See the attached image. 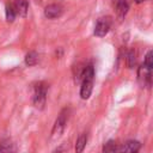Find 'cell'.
<instances>
[{
    "instance_id": "cell-11",
    "label": "cell",
    "mask_w": 153,
    "mask_h": 153,
    "mask_svg": "<svg viewBox=\"0 0 153 153\" xmlns=\"http://www.w3.org/2000/svg\"><path fill=\"white\" fill-rule=\"evenodd\" d=\"M86 142H87V135L84 133L76 140V143H75V153H82V151H84V148L86 146Z\"/></svg>"
},
{
    "instance_id": "cell-1",
    "label": "cell",
    "mask_w": 153,
    "mask_h": 153,
    "mask_svg": "<svg viewBox=\"0 0 153 153\" xmlns=\"http://www.w3.org/2000/svg\"><path fill=\"white\" fill-rule=\"evenodd\" d=\"M93 79H94V68L92 65H87L86 67L82 68V72L79 78V80H81L80 97L82 99L90 98L93 88Z\"/></svg>"
},
{
    "instance_id": "cell-15",
    "label": "cell",
    "mask_w": 153,
    "mask_h": 153,
    "mask_svg": "<svg viewBox=\"0 0 153 153\" xmlns=\"http://www.w3.org/2000/svg\"><path fill=\"white\" fill-rule=\"evenodd\" d=\"M116 149H117V146L114 140L106 141L103 146V153H116Z\"/></svg>"
},
{
    "instance_id": "cell-9",
    "label": "cell",
    "mask_w": 153,
    "mask_h": 153,
    "mask_svg": "<svg viewBox=\"0 0 153 153\" xmlns=\"http://www.w3.org/2000/svg\"><path fill=\"white\" fill-rule=\"evenodd\" d=\"M13 6H14V10H16L17 14H19L20 17H26L27 8H29L27 0H14Z\"/></svg>"
},
{
    "instance_id": "cell-5",
    "label": "cell",
    "mask_w": 153,
    "mask_h": 153,
    "mask_svg": "<svg viewBox=\"0 0 153 153\" xmlns=\"http://www.w3.org/2000/svg\"><path fill=\"white\" fill-rule=\"evenodd\" d=\"M137 79H139V81H140V84L142 86L151 87V84H152V69L147 68L142 63L140 66L139 71H137Z\"/></svg>"
},
{
    "instance_id": "cell-7",
    "label": "cell",
    "mask_w": 153,
    "mask_h": 153,
    "mask_svg": "<svg viewBox=\"0 0 153 153\" xmlns=\"http://www.w3.org/2000/svg\"><path fill=\"white\" fill-rule=\"evenodd\" d=\"M63 13V7L59 4H50L44 8V16L48 19H55L61 17Z\"/></svg>"
},
{
    "instance_id": "cell-10",
    "label": "cell",
    "mask_w": 153,
    "mask_h": 153,
    "mask_svg": "<svg viewBox=\"0 0 153 153\" xmlns=\"http://www.w3.org/2000/svg\"><path fill=\"white\" fill-rule=\"evenodd\" d=\"M135 63H136V53L134 49H130L126 54V65L128 68H133Z\"/></svg>"
},
{
    "instance_id": "cell-16",
    "label": "cell",
    "mask_w": 153,
    "mask_h": 153,
    "mask_svg": "<svg viewBox=\"0 0 153 153\" xmlns=\"http://www.w3.org/2000/svg\"><path fill=\"white\" fill-rule=\"evenodd\" d=\"M143 65H145L147 68L152 69V67H153V51H152V50H149V51L146 54V57H145V62H143Z\"/></svg>"
},
{
    "instance_id": "cell-4",
    "label": "cell",
    "mask_w": 153,
    "mask_h": 153,
    "mask_svg": "<svg viewBox=\"0 0 153 153\" xmlns=\"http://www.w3.org/2000/svg\"><path fill=\"white\" fill-rule=\"evenodd\" d=\"M111 27V18L110 17H102L97 20L94 26V35L98 37L105 36Z\"/></svg>"
},
{
    "instance_id": "cell-8",
    "label": "cell",
    "mask_w": 153,
    "mask_h": 153,
    "mask_svg": "<svg viewBox=\"0 0 153 153\" xmlns=\"http://www.w3.org/2000/svg\"><path fill=\"white\" fill-rule=\"evenodd\" d=\"M112 4L115 6L116 13L120 19H123L129 10V1L128 0H112Z\"/></svg>"
},
{
    "instance_id": "cell-2",
    "label": "cell",
    "mask_w": 153,
    "mask_h": 153,
    "mask_svg": "<svg viewBox=\"0 0 153 153\" xmlns=\"http://www.w3.org/2000/svg\"><path fill=\"white\" fill-rule=\"evenodd\" d=\"M32 103L36 108L43 109L47 99V91H48V85L44 81H38L33 85L32 87Z\"/></svg>"
},
{
    "instance_id": "cell-14",
    "label": "cell",
    "mask_w": 153,
    "mask_h": 153,
    "mask_svg": "<svg viewBox=\"0 0 153 153\" xmlns=\"http://www.w3.org/2000/svg\"><path fill=\"white\" fill-rule=\"evenodd\" d=\"M6 19L7 22H13L14 18H16V10H14V6L13 4H6Z\"/></svg>"
},
{
    "instance_id": "cell-6",
    "label": "cell",
    "mask_w": 153,
    "mask_h": 153,
    "mask_svg": "<svg viewBox=\"0 0 153 153\" xmlns=\"http://www.w3.org/2000/svg\"><path fill=\"white\" fill-rule=\"evenodd\" d=\"M141 143L136 140H129L116 149V153H139Z\"/></svg>"
},
{
    "instance_id": "cell-3",
    "label": "cell",
    "mask_w": 153,
    "mask_h": 153,
    "mask_svg": "<svg viewBox=\"0 0 153 153\" xmlns=\"http://www.w3.org/2000/svg\"><path fill=\"white\" fill-rule=\"evenodd\" d=\"M69 111H71L69 108H65V109L61 110V112L57 116V118L55 121V124L53 127V131H51V134H53L51 136L53 137H56V136L59 137L62 134V131L65 130V127H66L68 117H69Z\"/></svg>"
},
{
    "instance_id": "cell-12",
    "label": "cell",
    "mask_w": 153,
    "mask_h": 153,
    "mask_svg": "<svg viewBox=\"0 0 153 153\" xmlns=\"http://www.w3.org/2000/svg\"><path fill=\"white\" fill-rule=\"evenodd\" d=\"M0 153H16L14 146L10 140H5L0 143Z\"/></svg>"
},
{
    "instance_id": "cell-13",
    "label": "cell",
    "mask_w": 153,
    "mask_h": 153,
    "mask_svg": "<svg viewBox=\"0 0 153 153\" xmlns=\"http://www.w3.org/2000/svg\"><path fill=\"white\" fill-rule=\"evenodd\" d=\"M38 62V54L36 51H29L25 56V63L27 66H33Z\"/></svg>"
},
{
    "instance_id": "cell-17",
    "label": "cell",
    "mask_w": 153,
    "mask_h": 153,
    "mask_svg": "<svg viewBox=\"0 0 153 153\" xmlns=\"http://www.w3.org/2000/svg\"><path fill=\"white\" fill-rule=\"evenodd\" d=\"M134 1H135L136 4H141V2H143L145 0H134Z\"/></svg>"
}]
</instances>
